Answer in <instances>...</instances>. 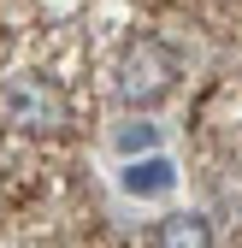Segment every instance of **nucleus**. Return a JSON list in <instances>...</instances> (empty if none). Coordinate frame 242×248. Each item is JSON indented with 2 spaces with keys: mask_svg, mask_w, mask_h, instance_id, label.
<instances>
[{
  "mask_svg": "<svg viewBox=\"0 0 242 248\" xmlns=\"http://www.w3.org/2000/svg\"><path fill=\"white\" fill-rule=\"evenodd\" d=\"M124 189H130V195H160V189H171V166H166V160L130 166V171H124Z\"/></svg>",
  "mask_w": 242,
  "mask_h": 248,
  "instance_id": "nucleus-4",
  "label": "nucleus"
},
{
  "mask_svg": "<svg viewBox=\"0 0 242 248\" xmlns=\"http://www.w3.org/2000/svg\"><path fill=\"white\" fill-rule=\"evenodd\" d=\"M177 77H183V59L166 36H130L112 65V89L124 107H160L177 89Z\"/></svg>",
  "mask_w": 242,
  "mask_h": 248,
  "instance_id": "nucleus-1",
  "label": "nucleus"
},
{
  "mask_svg": "<svg viewBox=\"0 0 242 248\" xmlns=\"http://www.w3.org/2000/svg\"><path fill=\"white\" fill-rule=\"evenodd\" d=\"M154 248H213V231L195 213H171V219L154 225Z\"/></svg>",
  "mask_w": 242,
  "mask_h": 248,
  "instance_id": "nucleus-3",
  "label": "nucleus"
},
{
  "mask_svg": "<svg viewBox=\"0 0 242 248\" xmlns=\"http://www.w3.org/2000/svg\"><path fill=\"white\" fill-rule=\"evenodd\" d=\"M0 112H6V124L24 130V136H53V130H65V118H71L65 95H59L47 77H12L0 89Z\"/></svg>",
  "mask_w": 242,
  "mask_h": 248,
  "instance_id": "nucleus-2",
  "label": "nucleus"
},
{
  "mask_svg": "<svg viewBox=\"0 0 242 248\" xmlns=\"http://www.w3.org/2000/svg\"><path fill=\"white\" fill-rule=\"evenodd\" d=\"M118 142H124V148H154V142H160V130H154V124H142V130H124Z\"/></svg>",
  "mask_w": 242,
  "mask_h": 248,
  "instance_id": "nucleus-5",
  "label": "nucleus"
}]
</instances>
